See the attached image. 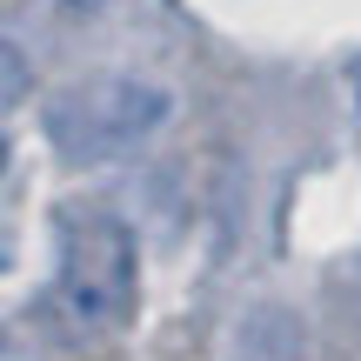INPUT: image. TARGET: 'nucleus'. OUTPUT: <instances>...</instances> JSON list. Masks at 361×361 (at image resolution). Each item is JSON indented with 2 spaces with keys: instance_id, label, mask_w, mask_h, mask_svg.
Wrapping results in <instances>:
<instances>
[{
  "instance_id": "1",
  "label": "nucleus",
  "mask_w": 361,
  "mask_h": 361,
  "mask_svg": "<svg viewBox=\"0 0 361 361\" xmlns=\"http://www.w3.org/2000/svg\"><path fill=\"white\" fill-rule=\"evenodd\" d=\"M61 255H54V301H61L74 335H114L128 328L141 295V261L134 234L107 207H67L61 214Z\"/></svg>"
},
{
  "instance_id": "2",
  "label": "nucleus",
  "mask_w": 361,
  "mask_h": 361,
  "mask_svg": "<svg viewBox=\"0 0 361 361\" xmlns=\"http://www.w3.org/2000/svg\"><path fill=\"white\" fill-rule=\"evenodd\" d=\"M174 114V94L147 74H87L67 80L47 101V141L61 147V161L87 168V161H114L134 154L141 141H154L161 121Z\"/></svg>"
},
{
  "instance_id": "3",
  "label": "nucleus",
  "mask_w": 361,
  "mask_h": 361,
  "mask_svg": "<svg viewBox=\"0 0 361 361\" xmlns=\"http://www.w3.org/2000/svg\"><path fill=\"white\" fill-rule=\"evenodd\" d=\"M13 101H20V47L7 40V107H13Z\"/></svg>"
}]
</instances>
